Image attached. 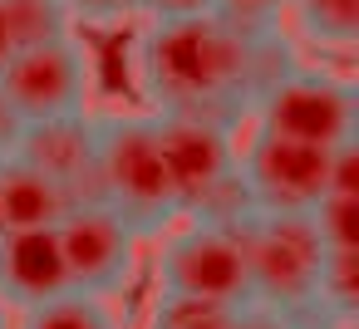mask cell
I'll list each match as a JSON object with an SVG mask.
<instances>
[{
	"label": "cell",
	"instance_id": "cell-1",
	"mask_svg": "<svg viewBox=\"0 0 359 329\" xmlns=\"http://www.w3.org/2000/svg\"><path fill=\"white\" fill-rule=\"evenodd\" d=\"M128 64L148 113L212 118L226 128H241L251 118L246 35L222 15L143 20Z\"/></svg>",
	"mask_w": 359,
	"mask_h": 329
},
{
	"label": "cell",
	"instance_id": "cell-2",
	"mask_svg": "<svg viewBox=\"0 0 359 329\" xmlns=\"http://www.w3.org/2000/svg\"><path fill=\"white\" fill-rule=\"evenodd\" d=\"M153 133H158V153H163L177 216L236 226L251 211L241 177H236V128L212 123V118L153 113Z\"/></svg>",
	"mask_w": 359,
	"mask_h": 329
},
{
	"label": "cell",
	"instance_id": "cell-3",
	"mask_svg": "<svg viewBox=\"0 0 359 329\" xmlns=\"http://www.w3.org/2000/svg\"><path fill=\"white\" fill-rule=\"evenodd\" d=\"M94 133H99V197H104V206H114L138 236H158L177 216V206L168 192L153 113H99Z\"/></svg>",
	"mask_w": 359,
	"mask_h": 329
},
{
	"label": "cell",
	"instance_id": "cell-4",
	"mask_svg": "<svg viewBox=\"0 0 359 329\" xmlns=\"http://www.w3.org/2000/svg\"><path fill=\"white\" fill-rule=\"evenodd\" d=\"M246 275H251V304L290 319L320 295L325 275V241L310 216H276V211H246L236 221Z\"/></svg>",
	"mask_w": 359,
	"mask_h": 329
},
{
	"label": "cell",
	"instance_id": "cell-5",
	"mask_svg": "<svg viewBox=\"0 0 359 329\" xmlns=\"http://www.w3.org/2000/svg\"><path fill=\"white\" fill-rule=\"evenodd\" d=\"M236 177L251 211L310 216L334 187V148H305L246 123V138L236 133Z\"/></svg>",
	"mask_w": 359,
	"mask_h": 329
},
{
	"label": "cell",
	"instance_id": "cell-6",
	"mask_svg": "<svg viewBox=\"0 0 359 329\" xmlns=\"http://www.w3.org/2000/svg\"><path fill=\"white\" fill-rule=\"evenodd\" d=\"M158 290L226 304V309L251 304V275H246V251L236 226L187 216V226H177L158 251Z\"/></svg>",
	"mask_w": 359,
	"mask_h": 329
},
{
	"label": "cell",
	"instance_id": "cell-7",
	"mask_svg": "<svg viewBox=\"0 0 359 329\" xmlns=\"http://www.w3.org/2000/svg\"><path fill=\"white\" fill-rule=\"evenodd\" d=\"M251 128H266L276 138L305 143V148H339L354 143V84L330 69H290L276 89H266L246 118Z\"/></svg>",
	"mask_w": 359,
	"mask_h": 329
},
{
	"label": "cell",
	"instance_id": "cell-8",
	"mask_svg": "<svg viewBox=\"0 0 359 329\" xmlns=\"http://www.w3.org/2000/svg\"><path fill=\"white\" fill-rule=\"evenodd\" d=\"M0 89L11 94V104L20 108L25 123L89 113L94 55H89V45H84L74 30L60 35V40H45V45H25V50H15V59L6 64Z\"/></svg>",
	"mask_w": 359,
	"mask_h": 329
},
{
	"label": "cell",
	"instance_id": "cell-9",
	"mask_svg": "<svg viewBox=\"0 0 359 329\" xmlns=\"http://www.w3.org/2000/svg\"><path fill=\"white\" fill-rule=\"evenodd\" d=\"M60 231V251H65V270H69V290L79 295H118L128 280H133V265H138V231L104 202L94 206H74L65 211V221L55 226Z\"/></svg>",
	"mask_w": 359,
	"mask_h": 329
},
{
	"label": "cell",
	"instance_id": "cell-10",
	"mask_svg": "<svg viewBox=\"0 0 359 329\" xmlns=\"http://www.w3.org/2000/svg\"><path fill=\"white\" fill-rule=\"evenodd\" d=\"M15 158L30 162L35 172H45L69 197V206L104 202L99 197V133H94V113L25 123V138H20Z\"/></svg>",
	"mask_w": 359,
	"mask_h": 329
},
{
	"label": "cell",
	"instance_id": "cell-11",
	"mask_svg": "<svg viewBox=\"0 0 359 329\" xmlns=\"http://www.w3.org/2000/svg\"><path fill=\"white\" fill-rule=\"evenodd\" d=\"M60 295H69V270H65L55 226L0 236V304L30 309V304H45Z\"/></svg>",
	"mask_w": 359,
	"mask_h": 329
},
{
	"label": "cell",
	"instance_id": "cell-12",
	"mask_svg": "<svg viewBox=\"0 0 359 329\" xmlns=\"http://www.w3.org/2000/svg\"><path fill=\"white\" fill-rule=\"evenodd\" d=\"M69 197L45 177L35 172L30 162L20 158H6L0 162V236L6 231H40V226H60L65 221Z\"/></svg>",
	"mask_w": 359,
	"mask_h": 329
},
{
	"label": "cell",
	"instance_id": "cell-13",
	"mask_svg": "<svg viewBox=\"0 0 359 329\" xmlns=\"http://www.w3.org/2000/svg\"><path fill=\"white\" fill-rule=\"evenodd\" d=\"M280 20L320 55H349L359 40V0H285Z\"/></svg>",
	"mask_w": 359,
	"mask_h": 329
},
{
	"label": "cell",
	"instance_id": "cell-14",
	"mask_svg": "<svg viewBox=\"0 0 359 329\" xmlns=\"http://www.w3.org/2000/svg\"><path fill=\"white\" fill-rule=\"evenodd\" d=\"M15 329H123V319H118V309L109 300L69 290L60 300H45V304L20 309Z\"/></svg>",
	"mask_w": 359,
	"mask_h": 329
},
{
	"label": "cell",
	"instance_id": "cell-15",
	"mask_svg": "<svg viewBox=\"0 0 359 329\" xmlns=\"http://www.w3.org/2000/svg\"><path fill=\"white\" fill-rule=\"evenodd\" d=\"M236 309L226 304H207V300H187V295H153L143 329H231Z\"/></svg>",
	"mask_w": 359,
	"mask_h": 329
},
{
	"label": "cell",
	"instance_id": "cell-16",
	"mask_svg": "<svg viewBox=\"0 0 359 329\" xmlns=\"http://www.w3.org/2000/svg\"><path fill=\"white\" fill-rule=\"evenodd\" d=\"M325 251H359V192L354 187H330L320 206L310 211Z\"/></svg>",
	"mask_w": 359,
	"mask_h": 329
},
{
	"label": "cell",
	"instance_id": "cell-17",
	"mask_svg": "<svg viewBox=\"0 0 359 329\" xmlns=\"http://www.w3.org/2000/svg\"><path fill=\"white\" fill-rule=\"evenodd\" d=\"M0 6H6V20H11L15 50H25V45H45V40H60V35L74 30L60 0H0Z\"/></svg>",
	"mask_w": 359,
	"mask_h": 329
},
{
	"label": "cell",
	"instance_id": "cell-18",
	"mask_svg": "<svg viewBox=\"0 0 359 329\" xmlns=\"http://www.w3.org/2000/svg\"><path fill=\"white\" fill-rule=\"evenodd\" d=\"M69 25H89V30H123L138 20V0H60Z\"/></svg>",
	"mask_w": 359,
	"mask_h": 329
},
{
	"label": "cell",
	"instance_id": "cell-19",
	"mask_svg": "<svg viewBox=\"0 0 359 329\" xmlns=\"http://www.w3.org/2000/svg\"><path fill=\"white\" fill-rule=\"evenodd\" d=\"M280 10H285V0H217V6H212V15H222L241 35L246 30H266V25H285Z\"/></svg>",
	"mask_w": 359,
	"mask_h": 329
},
{
	"label": "cell",
	"instance_id": "cell-20",
	"mask_svg": "<svg viewBox=\"0 0 359 329\" xmlns=\"http://www.w3.org/2000/svg\"><path fill=\"white\" fill-rule=\"evenodd\" d=\"M217 0H138V20H187V15H212Z\"/></svg>",
	"mask_w": 359,
	"mask_h": 329
},
{
	"label": "cell",
	"instance_id": "cell-21",
	"mask_svg": "<svg viewBox=\"0 0 359 329\" xmlns=\"http://www.w3.org/2000/svg\"><path fill=\"white\" fill-rule=\"evenodd\" d=\"M20 138H25V118H20V108L11 104V94L0 89V162L20 153Z\"/></svg>",
	"mask_w": 359,
	"mask_h": 329
},
{
	"label": "cell",
	"instance_id": "cell-22",
	"mask_svg": "<svg viewBox=\"0 0 359 329\" xmlns=\"http://www.w3.org/2000/svg\"><path fill=\"white\" fill-rule=\"evenodd\" d=\"M231 329H285V319L271 314V309H261V304H241L236 319H231Z\"/></svg>",
	"mask_w": 359,
	"mask_h": 329
},
{
	"label": "cell",
	"instance_id": "cell-23",
	"mask_svg": "<svg viewBox=\"0 0 359 329\" xmlns=\"http://www.w3.org/2000/svg\"><path fill=\"white\" fill-rule=\"evenodd\" d=\"M15 59V35H11V20H6V6H0V74H6V64Z\"/></svg>",
	"mask_w": 359,
	"mask_h": 329
},
{
	"label": "cell",
	"instance_id": "cell-24",
	"mask_svg": "<svg viewBox=\"0 0 359 329\" xmlns=\"http://www.w3.org/2000/svg\"><path fill=\"white\" fill-rule=\"evenodd\" d=\"M0 329H15V319H11V304H0Z\"/></svg>",
	"mask_w": 359,
	"mask_h": 329
}]
</instances>
